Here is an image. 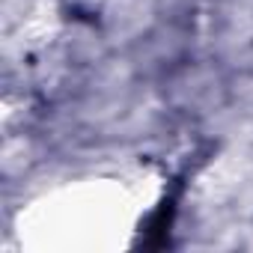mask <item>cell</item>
<instances>
[{
  "mask_svg": "<svg viewBox=\"0 0 253 253\" xmlns=\"http://www.w3.org/2000/svg\"><path fill=\"white\" fill-rule=\"evenodd\" d=\"M173 211H176V197H167L152 214H149V220L143 223V244L146 247H164L167 244V235H170V223H173Z\"/></svg>",
  "mask_w": 253,
  "mask_h": 253,
  "instance_id": "obj_1",
  "label": "cell"
}]
</instances>
